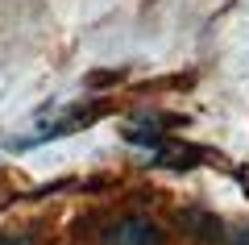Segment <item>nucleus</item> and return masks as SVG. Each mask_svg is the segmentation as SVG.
Segmentation results:
<instances>
[{
	"label": "nucleus",
	"instance_id": "nucleus-1",
	"mask_svg": "<svg viewBox=\"0 0 249 245\" xmlns=\"http://www.w3.org/2000/svg\"><path fill=\"white\" fill-rule=\"evenodd\" d=\"M104 245H162V228L145 216H121L104 228Z\"/></svg>",
	"mask_w": 249,
	"mask_h": 245
},
{
	"label": "nucleus",
	"instance_id": "nucleus-2",
	"mask_svg": "<svg viewBox=\"0 0 249 245\" xmlns=\"http://www.w3.org/2000/svg\"><path fill=\"white\" fill-rule=\"evenodd\" d=\"M0 245H21L17 237H9V233H0Z\"/></svg>",
	"mask_w": 249,
	"mask_h": 245
}]
</instances>
